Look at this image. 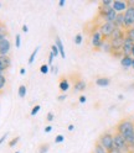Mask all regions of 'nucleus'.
Masks as SVG:
<instances>
[{"instance_id": "8", "label": "nucleus", "mask_w": 134, "mask_h": 153, "mask_svg": "<svg viewBox=\"0 0 134 153\" xmlns=\"http://www.w3.org/2000/svg\"><path fill=\"white\" fill-rule=\"evenodd\" d=\"M112 9L117 14H124V11L128 9V4L127 1H123V0H114L112 4Z\"/></svg>"}, {"instance_id": "10", "label": "nucleus", "mask_w": 134, "mask_h": 153, "mask_svg": "<svg viewBox=\"0 0 134 153\" xmlns=\"http://www.w3.org/2000/svg\"><path fill=\"white\" fill-rule=\"evenodd\" d=\"M133 46H134V42H133V41H130L128 37H126V38H124L123 47H122V52H123V56H132Z\"/></svg>"}, {"instance_id": "29", "label": "nucleus", "mask_w": 134, "mask_h": 153, "mask_svg": "<svg viewBox=\"0 0 134 153\" xmlns=\"http://www.w3.org/2000/svg\"><path fill=\"white\" fill-rule=\"evenodd\" d=\"M40 109H41L40 105H35V106L32 108V110H31V116H35V115L40 111Z\"/></svg>"}, {"instance_id": "31", "label": "nucleus", "mask_w": 134, "mask_h": 153, "mask_svg": "<svg viewBox=\"0 0 134 153\" xmlns=\"http://www.w3.org/2000/svg\"><path fill=\"white\" fill-rule=\"evenodd\" d=\"M112 4H113V1H112V0H103V1L101 3V5H102V6H106V7H109V6H112Z\"/></svg>"}, {"instance_id": "22", "label": "nucleus", "mask_w": 134, "mask_h": 153, "mask_svg": "<svg viewBox=\"0 0 134 153\" xmlns=\"http://www.w3.org/2000/svg\"><path fill=\"white\" fill-rule=\"evenodd\" d=\"M39 50H40V46H37L36 48L34 50V52L30 54V58H29V64H32L34 63V61H35V58H36V54H37V52H39Z\"/></svg>"}, {"instance_id": "32", "label": "nucleus", "mask_w": 134, "mask_h": 153, "mask_svg": "<svg viewBox=\"0 0 134 153\" xmlns=\"http://www.w3.org/2000/svg\"><path fill=\"white\" fill-rule=\"evenodd\" d=\"M19 140H20V137H15V138H13L10 142H9V147H14V146H16V143L19 142Z\"/></svg>"}, {"instance_id": "47", "label": "nucleus", "mask_w": 134, "mask_h": 153, "mask_svg": "<svg viewBox=\"0 0 134 153\" xmlns=\"http://www.w3.org/2000/svg\"><path fill=\"white\" fill-rule=\"evenodd\" d=\"M132 57L134 58V46H133V51H132Z\"/></svg>"}, {"instance_id": "12", "label": "nucleus", "mask_w": 134, "mask_h": 153, "mask_svg": "<svg viewBox=\"0 0 134 153\" xmlns=\"http://www.w3.org/2000/svg\"><path fill=\"white\" fill-rule=\"evenodd\" d=\"M132 63H133V57L132 56H123L120 58V64L123 68H130L132 67Z\"/></svg>"}, {"instance_id": "30", "label": "nucleus", "mask_w": 134, "mask_h": 153, "mask_svg": "<svg viewBox=\"0 0 134 153\" xmlns=\"http://www.w3.org/2000/svg\"><path fill=\"white\" fill-rule=\"evenodd\" d=\"M51 52H52L53 57H59V56H60V52H59V50H57V47H56L55 45L51 47Z\"/></svg>"}, {"instance_id": "26", "label": "nucleus", "mask_w": 134, "mask_h": 153, "mask_svg": "<svg viewBox=\"0 0 134 153\" xmlns=\"http://www.w3.org/2000/svg\"><path fill=\"white\" fill-rule=\"evenodd\" d=\"M15 46H16V48H20V46H21V36L19 33L15 36Z\"/></svg>"}, {"instance_id": "16", "label": "nucleus", "mask_w": 134, "mask_h": 153, "mask_svg": "<svg viewBox=\"0 0 134 153\" xmlns=\"http://www.w3.org/2000/svg\"><path fill=\"white\" fill-rule=\"evenodd\" d=\"M86 87H87V85H86V82L82 80V79H80V80L76 82L73 89H75L76 91H83V90H86Z\"/></svg>"}, {"instance_id": "34", "label": "nucleus", "mask_w": 134, "mask_h": 153, "mask_svg": "<svg viewBox=\"0 0 134 153\" xmlns=\"http://www.w3.org/2000/svg\"><path fill=\"white\" fill-rule=\"evenodd\" d=\"M46 119H47V121H53V119H55V115H53V112H47V116H46Z\"/></svg>"}, {"instance_id": "15", "label": "nucleus", "mask_w": 134, "mask_h": 153, "mask_svg": "<svg viewBox=\"0 0 134 153\" xmlns=\"http://www.w3.org/2000/svg\"><path fill=\"white\" fill-rule=\"evenodd\" d=\"M114 25H116L117 28H122L124 30V15L123 14H118L116 17V21H114Z\"/></svg>"}, {"instance_id": "35", "label": "nucleus", "mask_w": 134, "mask_h": 153, "mask_svg": "<svg viewBox=\"0 0 134 153\" xmlns=\"http://www.w3.org/2000/svg\"><path fill=\"white\" fill-rule=\"evenodd\" d=\"M8 135H9V133L6 132V133H4V135H3L2 137H0V145H2V143H3V142L6 140V138H8Z\"/></svg>"}, {"instance_id": "18", "label": "nucleus", "mask_w": 134, "mask_h": 153, "mask_svg": "<svg viewBox=\"0 0 134 153\" xmlns=\"http://www.w3.org/2000/svg\"><path fill=\"white\" fill-rule=\"evenodd\" d=\"M59 88H60V90H61L63 94H66V91L70 89V84H69V82H67V79H63V80L60 82Z\"/></svg>"}, {"instance_id": "7", "label": "nucleus", "mask_w": 134, "mask_h": 153, "mask_svg": "<svg viewBox=\"0 0 134 153\" xmlns=\"http://www.w3.org/2000/svg\"><path fill=\"white\" fill-rule=\"evenodd\" d=\"M103 41H104V38L102 37L101 32H99L98 30L93 31V33H92V38H91V43H92V47H93V48H94V50H99V48H101V45H102Z\"/></svg>"}, {"instance_id": "49", "label": "nucleus", "mask_w": 134, "mask_h": 153, "mask_svg": "<svg viewBox=\"0 0 134 153\" xmlns=\"http://www.w3.org/2000/svg\"><path fill=\"white\" fill-rule=\"evenodd\" d=\"M15 153H20V152H15Z\"/></svg>"}, {"instance_id": "36", "label": "nucleus", "mask_w": 134, "mask_h": 153, "mask_svg": "<svg viewBox=\"0 0 134 153\" xmlns=\"http://www.w3.org/2000/svg\"><path fill=\"white\" fill-rule=\"evenodd\" d=\"M78 100H80V102H81V104H84L86 101H87V98H86L84 95H81V97H80V99H78Z\"/></svg>"}, {"instance_id": "33", "label": "nucleus", "mask_w": 134, "mask_h": 153, "mask_svg": "<svg viewBox=\"0 0 134 153\" xmlns=\"http://www.w3.org/2000/svg\"><path fill=\"white\" fill-rule=\"evenodd\" d=\"M65 141V137L62 136V135H57L56 137H55V142L56 143H62Z\"/></svg>"}, {"instance_id": "6", "label": "nucleus", "mask_w": 134, "mask_h": 153, "mask_svg": "<svg viewBox=\"0 0 134 153\" xmlns=\"http://www.w3.org/2000/svg\"><path fill=\"white\" fill-rule=\"evenodd\" d=\"M124 30L134 27V7H129L124 11Z\"/></svg>"}, {"instance_id": "41", "label": "nucleus", "mask_w": 134, "mask_h": 153, "mask_svg": "<svg viewBox=\"0 0 134 153\" xmlns=\"http://www.w3.org/2000/svg\"><path fill=\"white\" fill-rule=\"evenodd\" d=\"M109 153H123V152H120V151H118L117 148H113L112 151H109Z\"/></svg>"}, {"instance_id": "39", "label": "nucleus", "mask_w": 134, "mask_h": 153, "mask_svg": "<svg viewBox=\"0 0 134 153\" xmlns=\"http://www.w3.org/2000/svg\"><path fill=\"white\" fill-rule=\"evenodd\" d=\"M127 4L129 7H134V0H129V1H127Z\"/></svg>"}, {"instance_id": "28", "label": "nucleus", "mask_w": 134, "mask_h": 153, "mask_svg": "<svg viewBox=\"0 0 134 153\" xmlns=\"http://www.w3.org/2000/svg\"><path fill=\"white\" fill-rule=\"evenodd\" d=\"M75 43L76 45H81L82 43V35L81 33H77L75 36Z\"/></svg>"}, {"instance_id": "40", "label": "nucleus", "mask_w": 134, "mask_h": 153, "mask_svg": "<svg viewBox=\"0 0 134 153\" xmlns=\"http://www.w3.org/2000/svg\"><path fill=\"white\" fill-rule=\"evenodd\" d=\"M52 131V126H46L45 127V132L47 133V132H51Z\"/></svg>"}, {"instance_id": "43", "label": "nucleus", "mask_w": 134, "mask_h": 153, "mask_svg": "<svg viewBox=\"0 0 134 153\" xmlns=\"http://www.w3.org/2000/svg\"><path fill=\"white\" fill-rule=\"evenodd\" d=\"M27 31H29L27 26H26V25H23V32H27Z\"/></svg>"}, {"instance_id": "46", "label": "nucleus", "mask_w": 134, "mask_h": 153, "mask_svg": "<svg viewBox=\"0 0 134 153\" xmlns=\"http://www.w3.org/2000/svg\"><path fill=\"white\" fill-rule=\"evenodd\" d=\"M118 99H119V100H123V99H124V97H123L122 94H119V95H118Z\"/></svg>"}, {"instance_id": "21", "label": "nucleus", "mask_w": 134, "mask_h": 153, "mask_svg": "<svg viewBox=\"0 0 134 153\" xmlns=\"http://www.w3.org/2000/svg\"><path fill=\"white\" fill-rule=\"evenodd\" d=\"M8 36V31H6V27L4 24H0V41L4 40V38H6Z\"/></svg>"}, {"instance_id": "38", "label": "nucleus", "mask_w": 134, "mask_h": 153, "mask_svg": "<svg viewBox=\"0 0 134 153\" xmlns=\"http://www.w3.org/2000/svg\"><path fill=\"white\" fill-rule=\"evenodd\" d=\"M53 58H55V57H53V54H52V52H51V53H50V56H49V64H52Z\"/></svg>"}, {"instance_id": "11", "label": "nucleus", "mask_w": 134, "mask_h": 153, "mask_svg": "<svg viewBox=\"0 0 134 153\" xmlns=\"http://www.w3.org/2000/svg\"><path fill=\"white\" fill-rule=\"evenodd\" d=\"M11 64V59L9 56H0V72H5Z\"/></svg>"}, {"instance_id": "45", "label": "nucleus", "mask_w": 134, "mask_h": 153, "mask_svg": "<svg viewBox=\"0 0 134 153\" xmlns=\"http://www.w3.org/2000/svg\"><path fill=\"white\" fill-rule=\"evenodd\" d=\"M65 3H66V1H65V0H61V1L59 3V5H60V6H63V5H65Z\"/></svg>"}, {"instance_id": "44", "label": "nucleus", "mask_w": 134, "mask_h": 153, "mask_svg": "<svg viewBox=\"0 0 134 153\" xmlns=\"http://www.w3.org/2000/svg\"><path fill=\"white\" fill-rule=\"evenodd\" d=\"M25 73H26V69H25V68H21V69H20V74H21V75H24Z\"/></svg>"}, {"instance_id": "19", "label": "nucleus", "mask_w": 134, "mask_h": 153, "mask_svg": "<svg viewBox=\"0 0 134 153\" xmlns=\"http://www.w3.org/2000/svg\"><path fill=\"white\" fill-rule=\"evenodd\" d=\"M93 153H109L106 148H104L103 146H101L99 143L97 142L96 143V146H94V149H93Z\"/></svg>"}, {"instance_id": "2", "label": "nucleus", "mask_w": 134, "mask_h": 153, "mask_svg": "<svg viewBox=\"0 0 134 153\" xmlns=\"http://www.w3.org/2000/svg\"><path fill=\"white\" fill-rule=\"evenodd\" d=\"M113 145H114V148H117L118 151H120L123 153H127L129 151V146L127 143V140L118 132H116L113 135Z\"/></svg>"}, {"instance_id": "17", "label": "nucleus", "mask_w": 134, "mask_h": 153, "mask_svg": "<svg viewBox=\"0 0 134 153\" xmlns=\"http://www.w3.org/2000/svg\"><path fill=\"white\" fill-rule=\"evenodd\" d=\"M103 52H107V53H111L112 52V46H111V41L109 40H104L101 45V48Z\"/></svg>"}, {"instance_id": "50", "label": "nucleus", "mask_w": 134, "mask_h": 153, "mask_svg": "<svg viewBox=\"0 0 134 153\" xmlns=\"http://www.w3.org/2000/svg\"><path fill=\"white\" fill-rule=\"evenodd\" d=\"M0 6H2V4H0Z\"/></svg>"}, {"instance_id": "1", "label": "nucleus", "mask_w": 134, "mask_h": 153, "mask_svg": "<svg viewBox=\"0 0 134 153\" xmlns=\"http://www.w3.org/2000/svg\"><path fill=\"white\" fill-rule=\"evenodd\" d=\"M117 132L120 133L126 140L129 138L134 133V122L132 120H128V119H124V120L119 121V123L117 125Z\"/></svg>"}, {"instance_id": "51", "label": "nucleus", "mask_w": 134, "mask_h": 153, "mask_svg": "<svg viewBox=\"0 0 134 153\" xmlns=\"http://www.w3.org/2000/svg\"><path fill=\"white\" fill-rule=\"evenodd\" d=\"M0 24H2V22H0Z\"/></svg>"}, {"instance_id": "42", "label": "nucleus", "mask_w": 134, "mask_h": 153, "mask_svg": "<svg viewBox=\"0 0 134 153\" xmlns=\"http://www.w3.org/2000/svg\"><path fill=\"white\" fill-rule=\"evenodd\" d=\"M67 130H69V131H73L75 130V126L71 123V125H69V127H67Z\"/></svg>"}, {"instance_id": "9", "label": "nucleus", "mask_w": 134, "mask_h": 153, "mask_svg": "<svg viewBox=\"0 0 134 153\" xmlns=\"http://www.w3.org/2000/svg\"><path fill=\"white\" fill-rule=\"evenodd\" d=\"M10 50H11V43L8 37L0 41V56H8Z\"/></svg>"}, {"instance_id": "37", "label": "nucleus", "mask_w": 134, "mask_h": 153, "mask_svg": "<svg viewBox=\"0 0 134 153\" xmlns=\"http://www.w3.org/2000/svg\"><path fill=\"white\" fill-rule=\"evenodd\" d=\"M67 98V95L66 94H62V95H60V97H57V100H60V101H63L65 99Z\"/></svg>"}, {"instance_id": "4", "label": "nucleus", "mask_w": 134, "mask_h": 153, "mask_svg": "<svg viewBox=\"0 0 134 153\" xmlns=\"http://www.w3.org/2000/svg\"><path fill=\"white\" fill-rule=\"evenodd\" d=\"M98 143L101 146H103L108 152L112 151L114 148V145H113V133L109 132V131L103 132L102 135L99 136V138H98Z\"/></svg>"}, {"instance_id": "24", "label": "nucleus", "mask_w": 134, "mask_h": 153, "mask_svg": "<svg viewBox=\"0 0 134 153\" xmlns=\"http://www.w3.org/2000/svg\"><path fill=\"white\" fill-rule=\"evenodd\" d=\"M26 87L25 85H20V87H19V89H17V93H19V97L20 98H25L26 97Z\"/></svg>"}, {"instance_id": "5", "label": "nucleus", "mask_w": 134, "mask_h": 153, "mask_svg": "<svg viewBox=\"0 0 134 153\" xmlns=\"http://www.w3.org/2000/svg\"><path fill=\"white\" fill-rule=\"evenodd\" d=\"M116 28L117 27H116V25H114L113 22H103L99 26L98 31L101 32V35H102V37L104 38V40H109L112 33H113V31L116 30Z\"/></svg>"}, {"instance_id": "27", "label": "nucleus", "mask_w": 134, "mask_h": 153, "mask_svg": "<svg viewBox=\"0 0 134 153\" xmlns=\"http://www.w3.org/2000/svg\"><path fill=\"white\" fill-rule=\"evenodd\" d=\"M5 84H6V78H5L4 74H3V75H0V90H2L5 87Z\"/></svg>"}, {"instance_id": "48", "label": "nucleus", "mask_w": 134, "mask_h": 153, "mask_svg": "<svg viewBox=\"0 0 134 153\" xmlns=\"http://www.w3.org/2000/svg\"><path fill=\"white\" fill-rule=\"evenodd\" d=\"M132 67H133V68H134V58H133V63H132Z\"/></svg>"}, {"instance_id": "23", "label": "nucleus", "mask_w": 134, "mask_h": 153, "mask_svg": "<svg viewBox=\"0 0 134 153\" xmlns=\"http://www.w3.org/2000/svg\"><path fill=\"white\" fill-rule=\"evenodd\" d=\"M126 37H128L130 41L134 42V27H130L128 30H126Z\"/></svg>"}, {"instance_id": "20", "label": "nucleus", "mask_w": 134, "mask_h": 153, "mask_svg": "<svg viewBox=\"0 0 134 153\" xmlns=\"http://www.w3.org/2000/svg\"><path fill=\"white\" fill-rule=\"evenodd\" d=\"M49 148H50L49 143H42V145H40L39 148H37V153H47L49 152Z\"/></svg>"}, {"instance_id": "25", "label": "nucleus", "mask_w": 134, "mask_h": 153, "mask_svg": "<svg viewBox=\"0 0 134 153\" xmlns=\"http://www.w3.org/2000/svg\"><path fill=\"white\" fill-rule=\"evenodd\" d=\"M40 72L42 73V74H47L50 72V65L49 64H42L41 67H40Z\"/></svg>"}, {"instance_id": "13", "label": "nucleus", "mask_w": 134, "mask_h": 153, "mask_svg": "<svg viewBox=\"0 0 134 153\" xmlns=\"http://www.w3.org/2000/svg\"><path fill=\"white\" fill-rule=\"evenodd\" d=\"M96 84H97L98 87H108L111 84V79L107 78V76H99V78L96 79Z\"/></svg>"}, {"instance_id": "14", "label": "nucleus", "mask_w": 134, "mask_h": 153, "mask_svg": "<svg viewBox=\"0 0 134 153\" xmlns=\"http://www.w3.org/2000/svg\"><path fill=\"white\" fill-rule=\"evenodd\" d=\"M55 46L57 47V50H59L60 56L62 57V58H65V57H66V53H65V48H63V43H62V41H61V38H60V37H56Z\"/></svg>"}, {"instance_id": "3", "label": "nucleus", "mask_w": 134, "mask_h": 153, "mask_svg": "<svg viewBox=\"0 0 134 153\" xmlns=\"http://www.w3.org/2000/svg\"><path fill=\"white\" fill-rule=\"evenodd\" d=\"M117 13L113 10L112 6L109 7H106V6H99V16L103 17V20L104 22H113L116 21V17H117Z\"/></svg>"}]
</instances>
